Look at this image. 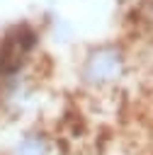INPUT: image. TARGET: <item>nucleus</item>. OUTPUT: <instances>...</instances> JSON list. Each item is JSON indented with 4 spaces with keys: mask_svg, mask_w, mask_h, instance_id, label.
I'll use <instances>...</instances> for the list:
<instances>
[{
    "mask_svg": "<svg viewBox=\"0 0 153 155\" xmlns=\"http://www.w3.org/2000/svg\"><path fill=\"white\" fill-rule=\"evenodd\" d=\"M129 68L131 56L121 41H97L80 53L78 82L90 92H112L126 80Z\"/></svg>",
    "mask_w": 153,
    "mask_h": 155,
    "instance_id": "1",
    "label": "nucleus"
},
{
    "mask_svg": "<svg viewBox=\"0 0 153 155\" xmlns=\"http://www.w3.org/2000/svg\"><path fill=\"white\" fill-rule=\"evenodd\" d=\"M5 155H56V145L46 131L29 128L10 143Z\"/></svg>",
    "mask_w": 153,
    "mask_h": 155,
    "instance_id": "2",
    "label": "nucleus"
}]
</instances>
